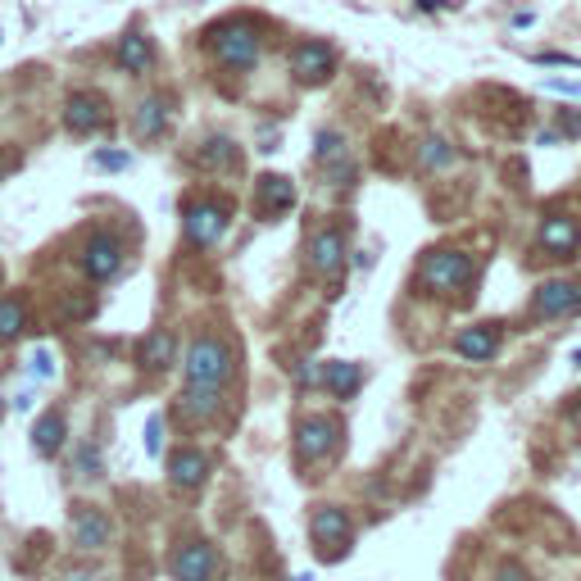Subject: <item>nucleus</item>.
<instances>
[{
	"label": "nucleus",
	"instance_id": "42",
	"mask_svg": "<svg viewBox=\"0 0 581 581\" xmlns=\"http://www.w3.org/2000/svg\"><path fill=\"white\" fill-rule=\"evenodd\" d=\"M0 414H5V404H0Z\"/></svg>",
	"mask_w": 581,
	"mask_h": 581
},
{
	"label": "nucleus",
	"instance_id": "22",
	"mask_svg": "<svg viewBox=\"0 0 581 581\" xmlns=\"http://www.w3.org/2000/svg\"><path fill=\"white\" fill-rule=\"evenodd\" d=\"M173 359H178V336L168 332V327H159V332H150L146 341H141V364H146L150 373H168Z\"/></svg>",
	"mask_w": 581,
	"mask_h": 581
},
{
	"label": "nucleus",
	"instance_id": "8",
	"mask_svg": "<svg viewBox=\"0 0 581 581\" xmlns=\"http://www.w3.org/2000/svg\"><path fill=\"white\" fill-rule=\"evenodd\" d=\"M168 572H173V581H214L218 572V554L209 541H187L173 550V559H168Z\"/></svg>",
	"mask_w": 581,
	"mask_h": 581
},
{
	"label": "nucleus",
	"instance_id": "24",
	"mask_svg": "<svg viewBox=\"0 0 581 581\" xmlns=\"http://www.w3.org/2000/svg\"><path fill=\"white\" fill-rule=\"evenodd\" d=\"M196 164H200V168H209V173H214V168H223V173H232V168L241 164V150L232 146V141H227V137H209L205 146L196 150Z\"/></svg>",
	"mask_w": 581,
	"mask_h": 581
},
{
	"label": "nucleus",
	"instance_id": "26",
	"mask_svg": "<svg viewBox=\"0 0 581 581\" xmlns=\"http://www.w3.org/2000/svg\"><path fill=\"white\" fill-rule=\"evenodd\" d=\"M28 332V305L19 296H5L0 300V341H19Z\"/></svg>",
	"mask_w": 581,
	"mask_h": 581
},
{
	"label": "nucleus",
	"instance_id": "7",
	"mask_svg": "<svg viewBox=\"0 0 581 581\" xmlns=\"http://www.w3.org/2000/svg\"><path fill=\"white\" fill-rule=\"evenodd\" d=\"M286 69L296 73V82H305V87H323L336 73V50L327 41H296L286 50Z\"/></svg>",
	"mask_w": 581,
	"mask_h": 581
},
{
	"label": "nucleus",
	"instance_id": "39",
	"mask_svg": "<svg viewBox=\"0 0 581 581\" xmlns=\"http://www.w3.org/2000/svg\"><path fill=\"white\" fill-rule=\"evenodd\" d=\"M572 368H581V350H577V355H572Z\"/></svg>",
	"mask_w": 581,
	"mask_h": 581
},
{
	"label": "nucleus",
	"instance_id": "29",
	"mask_svg": "<svg viewBox=\"0 0 581 581\" xmlns=\"http://www.w3.org/2000/svg\"><path fill=\"white\" fill-rule=\"evenodd\" d=\"M159 450H164V414H155L146 423V454H155V459H159Z\"/></svg>",
	"mask_w": 581,
	"mask_h": 581
},
{
	"label": "nucleus",
	"instance_id": "41",
	"mask_svg": "<svg viewBox=\"0 0 581 581\" xmlns=\"http://www.w3.org/2000/svg\"><path fill=\"white\" fill-rule=\"evenodd\" d=\"M300 581H314V577H300Z\"/></svg>",
	"mask_w": 581,
	"mask_h": 581
},
{
	"label": "nucleus",
	"instance_id": "15",
	"mask_svg": "<svg viewBox=\"0 0 581 581\" xmlns=\"http://www.w3.org/2000/svg\"><path fill=\"white\" fill-rule=\"evenodd\" d=\"M209 468H214V459H209L205 450H178L168 454V482L178 486V491H196V486L209 482Z\"/></svg>",
	"mask_w": 581,
	"mask_h": 581
},
{
	"label": "nucleus",
	"instance_id": "2",
	"mask_svg": "<svg viewBox=\"0 0 581 581\" xmlns=\"http://www.w3.org/2000/svg\"><path fill=\"white\" fill-rule=\"evenodd\" d=\"M182 368H187V386H218L223 391L237 373V350L223 336H196L182 355Z\"/></svg>",
	"mask_w": 581,
	"mask_h": 581
},
{
	"label": "nucleus",
	"instance_id": "28",
	"mask_svg": "<svg viewBox=\"0 0 581 581\" xmlns=\"http://www.w3.org/2000/svg\"><path fill=\"white\" fill-rule=\"evenodd\" d=\"M554 132H559L563 141H577L581 137V109H563V114H559V128H554Z\"/></svg>",
	"mask_w": 581,
	"mask_h": 581
},
{
	"label": "nucleus",
	"instance_id": "33",
	"mask_svg": "<svg viewBox=\"0 0 581 581\" xmlns=\"http://www.w3.org/2000/svg\"><path fill=\"white\" fill-rule=\"evenodd\" d=\"M32 373H37V377H55V359H50L46 350H41V355L32 359Z\"/></svg>",
	"mask_w": 581,
	"mask_h": 581
},
{
	"label": "nucleus",
	"instance_id": "32",
	"mask_svg": "<svg viewBox=\"0 0 581 581\" xmlns=\"http://www.w3.org/2000/svg\"><path fill=\"white\" fill-rule=\"evenodd\" d=\"M545 91H559V96H581V82H572V78H545Z\"/></svg>",
	"mask_w": 581,
	"mask_h": 581
},
{
	"label": "nucleus",
	"instance_id": "9",
	"mask_svg": "<svg viewBox=\"0 0 581 581\" xmlns=\"http://www.w3.org/2000/svg\"><path fill=\"white\" fill-rule=\"evenodd\" d=\"M119 268H123L119 237L100 232V237H91L87 246H82V273H87L91 282H109V277H119Z\"/></svg>",
	"mask_w": 581,
	"mask_h": 581
},
{
	"label": "nucleus",
	"instance_id": "16",
	"mask_svg": "<svg viewBox=\"0 0 581 581\" xmlns=\"http://www.w3.org/2000/svg\"><path fill=\"white\" fill-rule=\"evenodd\" d=\"M218 409H223V391L218 386H187V395H178V404H173V414L187 427H200L209 418H218Z\"/></svg>",
	"mask_w": 581,
	"mask_h": 581
},
{
	"label": "nucleus",
	"instance_id": "31",
	"mask_svg": "<svg viewBox=\"0 0 581 581\" xmlns=\"http://www.w3.org/2000/svg\"><path fill=\"white\" fill-rule=\"evenodd\" d=\"M536 64H563V69H581V55H563V50H545V55H536Z\"/></svg>",
	"mask_w": 581,
	"mask_h": 581
},
{
	"label": "nucleus",
	"instance_id": "25",
	"mask_svg": "<svg viewBox=\"0 0 581 581\" xmlns=\"http://www.w3.org/2000/svg\"><path fill=\"white\" fill-rule=\"evenodd\" d=\"M418 164H423L427 173H445V168L459 164V150H454L445 137H436V132H432V137L418 141Z\"/></svg>",
	"mask_w": 581,
	"mask_h": 581
},
{
	"label": "nucleus",
	"instance_id": "27",
	"mask_svg": "<svg viewBox=\"0 0 581 581\" xmlns=\"http://www.w3.org/2000/svg\"><path fill=\"white\" fill-rule=\"evenodd\" d=\"M78 477H82V482H96V477H100V450L91 441L78 445Z\"/></svg>",
	"mask_w": 581,
	"mask_h": 581
},
{
	"label": "nucleus",
	"instance_id": "21",
	"mask_svg": "<svg viewBox=\"0 0 581 581\" xmlns=\"http://www.w3.org/2000/svg\"><path fill=\"white\" fill-rule=\"evenodd\" d=\"M114 60H119V69L123 73H146L150 64H155V50H150V41H146V32H123L119 37V50H114Z\"/></svg>",
	"mask_w": 581,
	"mask_h": 581
},
{
	"label": "nucleus",
	"instance_id": "17",
	"mask_svg": "<svg viewBox=\"0 0 581 581\" xmlns=\"http://www.w3.org/2000/svg\"><path fill=\"white\" fill-rule=\"evenodd\" d=\"M291 205H296V182L291 178H282V173H264V178L255 182V209L264 218L286 214Z\"/></svg>",
	"mask_w": 581,
	"mask_h": 581
},
{
	"label": "nucleus",
	"instance_id": "11",
	"mask_svg": "<svg viewBox=\"0 0 581 581\" xmlns=\"http://www.w3.org/2000/svg\"><path fill=\"white\" fill-rule=\"evenodd\" d=\"M64 123H69V132H78V137H91V132H100L109 123L105 96H96V91H73L69 105H64Z\"/></svg>",
	"mask_w": 581,
	"mask_h": 581
},
{
	"label": "nucleus",
	"instance_id": "40",
	"mask_svg": "<svg viewBox=\"0 0 581 581\" xmlns=\"http://www.w3.org/2000/svg\"><path fill=\"white\" fill-rule=\"evenodd\" d=\"M0 282H5V268H0Z\"/></svg>",
	"mask_w": 581,
	"mask_h": 581
},
{
	"label": "nucleus",
	"instance_id": "30",
	"mask_svg": "<svg viewBox=\"0 0 581 581\" xmlns=\"http://www.w3.org/2000/svg\"><path fill=\"white\" fill-rule=\"evenodd\" d=\"M128 164H132L128 150H100L96 155V168H114V173H119V168H128Z\"/></svg>",
	"mask_w": 581,
	"mask_h": 581
},
{
	"label": "nucleus",
	"instance_id": "14",
	"mask_svg": "<svg viewBox=\"0 0 581 581\" xmlns=\"http://www.w3.org/2000/svg\"><path fill=\"white\" fill-rule=\"evenodd\" d=\"M495 350H500V323H477L454 336V355L468 364H491Z\"/></svg>",
	"mask_w": 581,
	"mask_h": 581
},
{
	"label": "nucleus",
	"instance_id": "37",
	"mask_svg": "<svg viewBox=\"0 0 581 581\" xmlns=\"http://www.w3.org/2000/svg\"><path fill=\"white\" fill-rule=\"evenodd\" d=\"M14 168H19V155H10V159H0V178H5V173H14Z\"/></svg>",
	"mask_w": 581,
	"mask_h": 581
},
{
	"label": "nucleus",
	"instance_id": "34",
	"mask_svg": "<svg viewBox=\"0 0 581 581\" xmlns=\"http://www.w3.org/2000/svg\"><path fill=\"white\" fill-rule=\"evenodd\" d=\"M495 581H527V572H522L518 563H504V568L495 572Z\"/></svg>",
	"mask_w": 581,
	"mask_h": 581
},
{
	"label": "nucleus",
	"instance_id": "10",
	"mask_svg": "<svg viewBox=\"0 0 581 581\" xmlns=\"http://www.w3.org/2000/svg\"><path fill=\"white\" fill-rule=\"evenodd\" d=\"M541 250L550 259H572L581 250V223L577 218H568V214H545L541 218Z\"/></svg>",
	"mask_w": 581,
	"mask_h": 581
},
{
	"label": "nucleus",
	"instance_id": "18",
	"mask_svg": "<svg viewBox=\"0 0 581 581\" xmlns=\"http://www.w3.org/2000/svg\"><path fill=\"white\" fill-rule=\"evenodd\" d=\"M69 522H73V545H78V550H105L109 545V518L100 509L78 504Z\"/></svg>",
	"mask_w": 581,
	"mask_h": 581
},
{
	"label": "nucleus",
	"instance_id": "13",
	"mask_svg": "<svg viewBox=\"0 0 581 581\" xmlns=\"http://www.w3.org/2000/svg\"><path fill=\"white\" fill-rule=\"evenodd\" d=\"M336 436H341V427L332 423V418H305V423L296 427V459L300 463H314V459H323L327 450L336 445Z\"/></svg>",
	"mask_w": 581,
	"mask_h": 581
},
{
	"label": "nucleus",
	"instance_id": "35",
	"mask_svg": "<svg viewBox=\"0 0 581 581\" xmlns=\"http://www.w3.org/2000/svg\"><path fill=\"white\" fill-rule=\"evenodd\" d=\"M532 23H536L532 10H518V14H513V28H532Z\"/></svg>",
	"mask_w": 581,
	"mask_h": 581
},
{
	"label": "nucleus",
	"instance_id": "36",
	"mask_svg": "<svg viewBox=\"0 0 581 581\" xmlns=\"http://www.w3.org/2000/svg\"><path fill=\"white\" fill-rule=\"evenodd\" d=\"M60 581H105V577H96V572H69V577H60Z\"/></svg>",
	"mask_w": 581,
	"mask_h": 581
},
{
	"label": "nucleus",
	"instance_id": "3",
	"mask_svg": "<svg viewBox=\"0 0 581 581\" xmlns=\"http://www.w3.org/2000/svg\"><path fill=\"white\" fill-rule=\"evenodd\" d=\"M473 277L477 259L468 250H427L423 264H418V286L432 296H454L463 286H473Z\"/></svg>",
	"mask_w": 581,
	"mask_h": 581
},
{
	"label": "nucleus",
	"instance_id": "12",
	"mask_svg": "<svg viewBox=\"0 0 581 581\" xmlns=\"http://www.w3.org/2000/svg\"><path fill=\"white\" fill-rule=\"evenodd\" d=\"M309 264H314V273L341 282V268H345V232L341 227H323V232H314V241H309Z\"/></svg>",
	"mask_w": 581,
	"mask_h": 581
},
{
	"label": "nucleus",
	"instance_id": "1",
	"mask_svg": "<svg viewBox=\"0 0 581 581\" xmlns=\"http://www.w3.org/2000/svg\"><path fill=\"white\" fill-rule=\"evenodd\" d=\"M205 46H209V55L232 73L255 69L259 55H264V37H259V28L250 19H227V23H218V28H209Z\"/></svg>",
	"mask_w": 581,
	"mask_h": 581
},
{
	"label": "nucleus",
	"instance_id": "4",
	"mask_svg": "<svg viewBox=\"0 0 581 581\" xmlns=\"http://www.w3.org/2000/svg\"><path fill=\"white\" fill-rule=\"evenodd\" d=\"M581 314V282L577 277H550L536 286L532 296V318L536 323H559V318Z\"/></svg>",
	"mask_w": 581,
	"mask_h": 581
},
{
	"label": "nucleus",
	"instance_id": "20",
	"mask_svg": "<svg viewBox=\"0 0 581 581\" xmlns=\"http://www.w3.org/2000/svg\"><path fill=\"white\" fill-rule=\"evenodd\" d=\"M164 128H168V100L164 96H146L137 105V114H132V137L155 141V137H164Z\"/></svg>",
	"mask_w": 581,
	"mask_h": 581
},
{
	"label": "nucleus",
	"instance_id": "6",
	"mask_svg": "<svg viewBox=\"0 0 581 581\" xmlns=\"http://www.w3.org/2000/svg\"><path fill=\"white\" fill-rule=\"evenodd\" d=\"M182 232H187V241L200 250L218 246L227 232V205L223 200H191V205L182 209Z\"/></svg>",
	"mask_w": 581,
	"mask_h": 581
},
{
	"label": "nucleus",
	"instance_id": "5",
	"mask_svg": "<svg viewBox=\"0 0 581 581\" xmlns=\"http://www.w3.org/2000/svg\"><path fill=\"white\" fill-rule=\"evenodd\" d=\"M309 536H314L318 559H341V554H350V536H355L350 513L336 509V504H323L314 513V522H309Z\"/></svg>",
	"mask_w": 581,
	"mask_h": 581
},
{
	"label": "nucleus",
	"instance_id": "38",
	"mask_svg": "<svg viewBox=\"0 0 581 581\" xmlns=\"http://www.w3.org/2000/svg\"><path fill=\"white\" fill-rule=\"evenodd\" d=\"M418 10H427V14H432V10H441V0H418Z\"/></svg>",
	"mask_w": 581,
	"mask_h": 581
},
{
	"label": "nucleus",
	"instance_id": "23",
	"mask_svg": "<svg viewBox=\"0 0 581 581\" xmlns=\"http://www.w3.org/2000/svg\"><path fill=\"white\" fill-rule=\"evenodd\" d=\"M364 382V368L350 364V359H336V364H323V386L336 395V400H350Z\"/></svg>",
	"mask_w": 581,
	"mask_h": 581
},
{
	"label": "nucleus",
	"instance_id": "19",
	"mask_svg": "<svg viewBox=\"0 0 581 581\" xmlns=\"http://www.w3.org/2000/svg\"><path fill=\"white\" fill-rule=\"evenodd\" d=\"M64 441H69V423H64L60 409H46V414L37 418V427H32V450L41 454V459H50V454H60Z\"/></svg>",
	"mask_w": 581,
	"mask_h": 581
}]
</instances>
